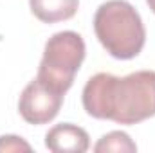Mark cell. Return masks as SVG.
I'll return each mask as SVG.
<instances>
[{
    "label": "cell",
    "mask_w": 155,
    "mask_h": 153,
    "mask_svg": "<svg viewBox=\"0 0 155 153\" xmlns=\"http://www.w3.org/2000/svg\"><path fill=\"white\" fill-rule=\"evenodd\" d=\"M94 151H114V153H134L137 151V144L130 139L128 133L124 132H110L103 135L97 144L94 146Z\"/></svg>",
    "instance_id": "7"
},
{
    "label": "cell",
    "mask_w": 155,
    "mask_h": 153,
    "mask_svg": "<svg viewBox=\"0 0 155 153\" xmlns=\"http://www.w3.org/2000/svg\"><path fill=\"white\" fill-rule=\"evenodd\" d=\"M63 96L65 94L51 88L38 77H35L20 94L18 112L29 124H47L58 115L63 105Z\"/></svg>",
    "instance_id": "4"
},
{
    "label": "cell",
    "mask_w": 155,
    "mask_h": 153,
    "mask_svg": "<svg viewBox=\"0 0 155 153\" xmlns=\"http://www.w3.org/2000/svg\"><path fill=\"white\" fill-rule=\"evenodd\" d=\"M31 13L43 24L71 20L78 13L79 0H29Z\"/></svg>",
    "instance_id": "6"
},
{
    "label": "cell",
    "mask_w": 155,
    "mask_h": 153,
    "mask_svg": "<svg viewBox=\"0 0 155 153\" xmlns=\"http://www.w3.org/2000/svg\"><path fill=\"white\" fill-rule=\"evenodd\" d=\"M0 151H31V146L16 135H2L0 137Z\"/></svg>",
    "instance_id": "8"
},
{
    "label": "cell",
    "mask_w": 155,
    "mask_h": 153,
    "mask_svg": "<svg viewBox=\"0 0 155 153\" xmlns=\"http://www.w3.org/2000/svg\"><path fill=\"white\" fill-rule=\"evenodd\" d=\"M88 139V133L81 126L61 122L47 132L45 148L54 153H85L90 148Z\"/></svg>",
    "instance_id": "5"
},
{
    "label": "cell",
    "mask_w": 155,
    "mask_h": 153,
    "mask_svg": "<svg viewBox=\"0 0 155 153\" xmlns=\"http://www.w3.org/2000/svg\"><path fill=\"white\" fill-rule=\"evenodd\" d=\"M146 4L150 5V9H152V11L155 13V0H146Z\"/></svg>",
    "instance_id": "9"
},
{
    "label": "cell",
    "mask_w": 155,
    "mask_h": 153,
    "mask_svg": "<svg viewBox=\"0 0 155 153\" xmlns=\"http://www.w3.org/2000/svg\"><path fill=\"white\" fill-rule=\"evenodd\" d=\"M85 41L74 31H61L47 40L38 67V79L51 88L67 94L85 60Z\"/></svg>",
    "instance_id": "3"
},
{
    "label": "cell",
    "mask_w": 155,
    "mask_h": 153,
    "mask_svg": "<svg viewBox=\"0 0 155 153\" xmlns=\"http://www.w3.org/2000/svg\"><path fill=\"white\" fill-rule=\"evenodd\" d=\"M94 33L105 50L117 60L139 56L146 41V29L137 9L126 0H108L94 15Z\"/></svg>",
    "instance_id": "2"
},
{
    "label": "cell",
    "mask_w": 155,
    "mask_h": 153,
    "mask_svg": "<svg viewBox=\"0 0 155 153\" xmlns=\"http://www.w3.org/2000/svg\"><path fill=\"white\" fill-rule=\"evenodd\" d=\"M81 101L94 119L117 124L146 121L155 115V70H139L123 77L99 72L87 81Z\"/></svg>",
    "instance_id": "1"
}]
</instances>
